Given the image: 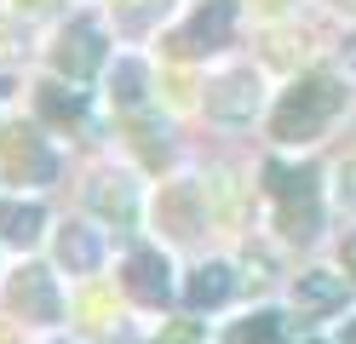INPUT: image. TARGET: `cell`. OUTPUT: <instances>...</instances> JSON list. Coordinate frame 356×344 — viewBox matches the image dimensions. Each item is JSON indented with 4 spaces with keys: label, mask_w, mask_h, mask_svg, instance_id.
Segmentation results:
<instances>
[{
    "label": "cell",
    "mask_w": 356,
    "mask_h": 344,
    "mask_svg": "<svg viewBox=\"0 0 356 344\" xmlns=\"http://www.w3.org/2000/svg\"><path fill=\"white\" fill-rule=\"evenodd\" d=\"M236 0H190V12L167 29V58L172 63H195V58H213L236 40Z\"/></svg>",
    "instance_id": "obj_5"
},
{
    "label": "cell",
    "mask_w": 356,
    "mask_h": 344,
    "mask_svg": "<svg viewBox=\"0 0 356 344\" xmlns=\"http://www.w3.org/2000/svg\"><path fill=\"white\" fill-rule=\"evenodd\" d=\"M345 104H350V81L345 75H327V69L293 75L287 92L270 104V138L282 149H310V144L327 138V126L345 115Z\"/></svg>",
    "instance_id": "obj_1"
},
{
    "label": "cell",
    "mask_w": 356,
    "mask_h": 344,
    "mask_svg": "<svg viewBox=\"0 0 356 344\" xmlns=\"http://www.w3.org/2000/svg\"><path fill=\"white\" fill-rule=\"evenodd\" d=\"M0 172L12 178V190H47L63 172V155L52 144V132L40 121L6 115V121H0Z\"/></svg>",
    "instance_id": "obj_3"
},
{
    "label": "cell",
    "mask_w": 356,
    "mask_h": 344,
    "mask_svg": "<svg viewBox=\"0 0 356 344\" xmlns=\"http://www.w3.org/2000/svg\"><path fill=\"white\" fill-rule=\"evenodd\" d=\"M104 86H109V104H115L121 115H127V109H138V104H144V92H149V63H144V58H109Z\"/></svg>",
    "instance_id": "obj_18"
},
{
    "label": "cell",
    "mask_w": 356,
    "mask_h": 344,
    "mask_svg": "<svg viewBox=\"0 0 356 344\" xmlns=\"http://www.w3.org/2000/svg\"><path fill=\"white\" fill-rule=\"evenodd\" d=\"M339 270H345L350 281H356V229H350V236L339 241Z\"/></svg>",
    "instance_id": "obj_23"
},
{
    "label": "cell",
    "mask_w": 356,
    "mask_h": 344,
    "mask_svg": "<svg viewBox=\"0 0 356 344\" xmlns=\"http://www.w3.org/2000/svg\"><path fill=\"white\" fill-rule=\"evenodd\" d=\"M172 259H167V247H132L127 252V264H121V293L132 298V304H144V310H161L172 304Z\"/></svg>",
    "instance_id": "obj_9"
},
{
    "label": "cell",
    "mask_w": 356,
    "mask_h": 344,
    "mask_svg": "<svg viewBox=\"0 0 356 344\" xmlns=\"http://www.w3.org/2000/svg\"><path fill=\"white\" fill-rule=\"evenodd\" d=\"M167 6L172 0H109V23H115L121 35H132V40H144L155 23L167 17Z\"/></svg>",
    "instance_id": "obj_19"
},
{
    "label": "cell",
    "mask_w": 356,
    "mask_h": 344,
    "mask_svg": "<svg viewBox=\"0 0 356 344\" xmlns=\"http://www.w3.org/2000/svg\"><path fill=\"white\" fill-rule=\"evenodd\" d=\"M40 229H47V206L35 195H24V190L0 195V247L29 252V247H40Z\"/></svg>",
    "instance_id": "obj_12"
},
{
    "label": "cell",
    "mask_w": 356,
    "mask_h": 344,
    "mask_svg": "<svg viewBox=\"0 0 356 344\" xmlns=\"http://www.w3.org/2000/svg\"><path fill=\"white\" fill-rule=\"evenodd\" d=\"M202 195H207V213H213V224L218 229H230V236H236V229L241 224H248V183H241L230 167H213L207 178H202Z\"/></svg>",
    "instance_id": "obj_13"
},
{
    "label": "cell",
    "mask_w": 356,
    "mask_h": 344,
    "mask_svg": "<svg viewBox=\"0 0 356 344\" xmlns=\"http://www.w3.org/2000/svg\"><path fill=\"white\" fill-rule=\"evenodd\" d=\"M236 287H241L236 264H230V259H207V264H195V270L184 275V304H190L195 316H202V310H218Z\"/></svg>",
    "instance_id": "obj_15"
},
{
    "label": "cell",
    "mask_w": 356,
    "mask_h": 344,
    "mask_svg": "<svg viewBox=\"0 0 356 344\" xmlns=\"http://www.w3.org/2000/svg\"><path fill=\"white\" fill-rule=\"evenodd\" d=\"M0 344H24V338H17V327H6V321H0Z\"/></svg>",
    "instance_id": "obj_26"
},
{
    "label": "cell",
    "mask_w": 356,
    "mask_h": 344,
    "mask_svg": "<svg viewBox=\"0 0 356 344\" xmlns=\"http://www.w3.org/2000/svg\"><path fill=\"white\" fill-rule=\"evenodd\" d=\"M264 201H270V229L282 241H316L322 229V183L310 167L270 161L264 167Z\"/></svg>",
    "instance_id": "obj_2"
},
{
    "label": "cell",
    "mask_w": 356,
    "mask_h": 344,
    "mask_svg": "<svg viewBox=\"0 0 356 344\" xmlns=\"http://www.w3.org/2000/svg\"><path fill=\"white\" fill-rule=\"evenodd\" d=\"M248 12L264 17V23H282L287 12H299V0H248Z\"/></svg>",
    "instance_id": "obj_22"
},
{
    "label": "cell",
    "mask_w": 356,
    "mask_h": 344,
    "mask_svg": "<svg viewBox=\"0 0 356 344\" xmlns=\"http://www.w3.org/2000/svg\"><path fill=\"white\" fill-rule=\"evenodd\" d=\"M264 69L253 63H225L202 81V115L207 121H225V126H248L253 115H264Z\"/></svg>",
    "instance_id": "obj_6"
},
{
    "label": "cell",
    "mask_w": 356,
    "mask_h": 344,
    "mask_svg": "<svg viewBox=\"0 0 356 344\" xmlns=\"http://www.w3.org/2000/svg\"><path fill=\"white\" fill-rule=\"evenodd\" d=\"M293 333H287V316L276 304H253L241 310L236 321H225L218 327V344H287Z\"/></svg>",
    "instance_id": "obj_16"
},
{
    "label": "cell",
    "mask_w": 356,
    "mask_h": 344,
    "mask_svg": "<svg viewBox=\"0 0 356 344\" xmlns=\"http://www.w3.org/2000/svg\"><path fill=\"white\" fill-rule=\"evenodd\" d=\"M149 206H155V236H161V247H190V241H202L207 229H218L195 178H167Z\"/></svg>",
    "instance_id": "obj_7"
},
{
    "label": "cell",
    "mask_w": 356,
    "mask_h": 344,
    "mask_svg": "<svg viewBox=\"0 0 356 344\" xmlns=\"http://www.w3.org/2000/svg\"><path fill=\"white\" fill-rule=\"evenodd\" d=\"M86 206H92L104 224L132 229L138 213H144V190H138L132 172H92V183H86Z\"/></svg>",
    "instance_id": "obj_11"
},
{
    "label": "cell",
    "mask_w": 356,
    "mask_h": 344,
    "mask_svg": "<svg viewBox=\"0 0 356 344\" xmlns=\"http://www.w3.org/2000/svg\"><path fill=\"white\" fill-rule=\"evenodd\" d=\"M35 52V35H29V17L24 12H0V69L24 63Z\"/></svg>",
    "instance_id": "obj_20"
},
{
    "label": "cell",
    "mask_w": 356,
    "mask_h": 344,
    "mask_svg": "<svg viewBox=\"0 0 356 344\" xmlns=\"http://www.w3.org/2000/svg\"><path fill=\"white\" fill-rule=\"evenodd\" d=\"M35 109H40V121H52L58 132H86V92L70 86V81H47L35 92Z\"/></svg>",
    "instance_id": "obj_17"
},
{
    "label": "cell",
    "mask_w": 356,
    "mask_h": 344,
    "mask_svg": "<svg viewBox=\"0 0 356 344\" xmlns=\"http://www.w3.org/2000/svg\"><path fill=\"white\" fill-rule=\"evenodd\" d=\"M327 6H333V12H345V17L356 23V0H327Z\"/></svg>",
    "instance_id": "obj_25"
},
{
    "label": "cell",
    "mask_w": 356,
    "mask_h": 344,
    "mask_svg": "<svg viewBox=\"0 0 356 344\" xmlns=\"http://www.w3.org/2000/svg\"><path fill=\"white\" fill-rule=\"evenodd\" d=\"M333 344H356V316H350V321H339V333H333Z\"/></svg>",
    "instance_id": "obj_24"
},
{
    "label": "cell",
    "mask_w": 356,
    "mask_h": 344,
    "mask_svg": "<svg viewBox=\"0 0 356 344\" xmlns=\"http://www.w3.org/2000/svg\"><path fill=\"white\" fill-rule=\"evenodd\" d=\"M345 298H350V275L345 270H299V281H293V310L299 316L345 310Z\"/></svg>",
    "instance_id": "obj_14"
},
{
    "label": "cell",
    "mask_w": 356,
    "mask_h": 344,
    "mask_svg": "<svg viewBox=\"0 0 356 344\" xmlns=\"http://www.w3.org/2000/svg\"><path fill=\"white\" fill-rule=\"evenodd\" d=\"M47 344H70V338H47Z\"/></svg>",
    "instance_id": "obj_27"
},
{
    "label": "cell",
    "mask_w": 356,
    "mask_h": 344,
    "mask_svg": "<svg viewBox=\"0 0 356 344\" xmlns=\"http://www.w3.org/2000/svg\"><path fill=\"white\" fill-rule=\"evenodd\" d=\"M47 63L70 86H86L92 75H104L109 69V35H104L98 12H70L63 17L52 29V40H47Z\"/></svg>",
    "instance_id": "obj_4"
},
{
    "label": "cell",
    "mask_w": 356,
    "mask_h": 344,
    "mask_svg": "<svg viewBox=\"0 0 356 344\" xmlns=\"http://www.w3.org/2000/svg\"><path fill=\"white\" fill-rule=\"evenodd\" d=\"M104 259H109V241L98 236V224H86V218L58 224V236H52V264L58 270H70L75 281H92L104 270Z\"/></svg>",
    "instance_id": "obj_10"
},
{
    "label": "cell",
    "mask_w": 356,
    "mask_h": 344,
    "mask_svg": "<svg viewBox=\"0 0 356 344\" xmlns=\"http://www.w3.org/2000/svg\"><path fill=\"white\" fill-rule=\"evenodd\" d=\"M0 304L24 321V327H58L63 321V287L40 264H12L6 281H0Z\"/></svg>",
    "instance_id": "obj_8"
},
{
    "label": "cell",
    "mask_w": 356,
    "mask_h": 344,
    "mask_svg": "<svg viewBox=\"0 0 356 344\" xmlns=\"http://www.w3.org/2000/svg\"><path fill=\"white\" fill-rule=\"evenodd\" d=\"M333 201H339L345 213H356V155H345L339 167H333Z\"/></svg>",
    "instance_id": "obj_21"
}]
</instances>
